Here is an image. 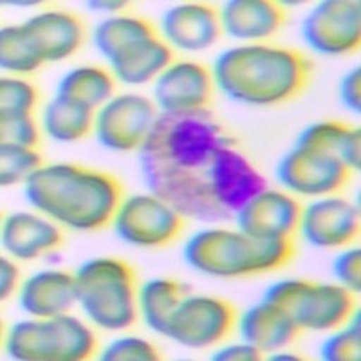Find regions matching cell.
<instances>
[{"mask_svg":"<svg viewBox=\"0 0 361 361\" xmlns=\"http://www.w3.org/2000/svg\"><path fill=\"white\" fill-rule=\"evenodd\" d=\"M291 238H255L240 230L206 228L188 238L185 260L192 269L219 279L259 275L293 257Z\"/></svg>","mask_w":361,"mask_h":361,"instance_id":"277c9868","label":"cell"},{"mask_svg":"<svg viewBox=\"0 0 361 361\" xmlns=\"http://www.w3.org/2000/svg\"><path fill=\"white\" fill-rule=\"evenodd\" d=\"M235 325L240 340L253 345L260 353H275L283 349L298 333L288 312L267 300L246 309Z\"/></svg>","mask_w":361,"mask_h":361,"instance_id":"44dd1931","label":"cell"},{"mask_svg":"<svg viewBox=\"0 0 361 361\" xmlns=\"http://www.w3.org/2000/svg\"><path fill=\"white\" fill-rule=\"evenodd\" d=\"M349 130L350 127H345L343 123H338V121H320V123L309 125L298 135L295 147L311 148V150L333 154V156L338 157Z\"/></svg>","mask_w":361,"mask_h":361,"instance_id":"4dcf8cb0","label":"cell"},{"mask_svg":"<svg viewBox=\"0 0 361 361\" xmlns=\"http://www.w3.org/2000/svg\"><path fill=\"white\" fill-rule=\"evenodd\" d=\"M0 137L2 143L35 148L38 143V128L31 116L0 118Z\"/></svg>","mask_w":361,"mask_h":361,"instance_id":"d6a6232c","label":"cell"},{"mask_svg":"<svg viewBox=\"0 0 361 361\" xmlns=\"http://www.w3.org/2000/svg\"><path fill=\"white\" fill-rule=\"evenodd\" d=\"M334 276L338 283L353 295H360L361 291V250L360 247H349L341 251L334 259L333 264Z\"/></svg>","mask_w":361,"mask_h":361,"instance_id":"836d02e7","label":"cell"},{"mask_svg":"<svg viewBox=\"0 0 361 361\" xmlns=\"http://www.w3.org/2000/svg\"><path fill=\"white\" fill-rule=\"evenodd\" d=\"M302 206L280 190H260L235 214L237 230L255 238H291L298 230Z\"/></svg>","mask_w":361,"mask_h":361,"instance_id":"9a60e30c","label":"cell"},{"mask_svg":"<svg viewBox=\"0 0 361 361\" xmlns=\"http://www.w3.org/2000/svg\"><path fill=\"white\" fill-rule=\"evenodd\" d=\"M157 357L156 347L140 336L116 338L99 353L103 361H156Z\"/></svg>","mask_w":361,"mask_h":361,"instance_id":"1f68e13d","label":"cell"},{"mask_svg":"<svg viewBox=\"0 0 361 361\" xmlns=\"http://www.w3.org/2000/svg\"><path fill=\"white\" fill-rule=\"evenodd\" d=\"M350 170L327 152L295 147L280 159L276 179L288 192L304 197L333 195L349 179Z\"/></svg>","mask_w":361,"mask_h":361,"instance_id":"7c38bea8","label":"cell"},{"mask_svg":"<svg viewBox=\"0 0 361 361\" xmlns=\"http://www.w3.org/2000/svg\"><path fill=\"white\" fill-rule=\"evenodd\" d=\"M221 31L231 40L257 44L282 25L280 4L269 0H230L219 9Z\"/></svg>","mask_w":361,"mask_h":361,"instance_id":"ffe728a7","label":"cell"},{"mask_svg":"<svg viewBox=\"0 0 361 361\" xmlns=\"http://www.w3.org/2000/svg\"><path fill=\"white\" fill-rule=\"evenodd\" d=\"M219 11L201 2H185L164 11L161 17V37L170 49L201 53L221 37Z\"/></svg>","mask_w":361,"mask_h":361,"instance_id":"2e32d148","label":"cell"},{"mask_svg":"<svg viewBox=\"0 0 361 361\" xmlns=\"http://www.w3.org/2000/svg\"><path fill=\"white\" fill-rule=\"evenodd\" d=\"M76 304L74 275L62 269H42L29 275L18 289V305L31 318L66 314Z\"/></svg>","mask_w":361,"mask_h":361,"instance_id":"ac0fdd59","label":"cell"},{"mask_svg":"<svg viewBox=\"0 0 361 361\" xmlns=\"http://www.w3.org/2000/svg\"><path fill=\"white\" fill-rule=\"evenodd\" d=\"M340 98L350 112L361 111V69L354 67L345 74L340 83Z\"/></svg>","mask_w":361,"mask_h":361,"instance_id":"e575fe53","label":"cell"},{"mask_svg":"<svg viewBox=\"0 0 361 361\" xmlns=\"http://www.w3.org/2000/svg\"><path fill=\"white\" fill-rule=\"evenodd\" d=\"M307 47L325 56L357 51L361 44V4L357 0H324L302 24Z\"/></svg>","mask_w":361,"mask_h":361,"instance_id":"8fae6325","label":"cell"},{"mask_svg":"<svg viewBox=\"0 0 361 361\" xmlns=\"http://www.w3.org/2000/svg\"><path fill=\"white\" fill-rule=\"evenodd\" d=\"M156 103L135 92L116 94L94 112L96 140L114 152L140 150L156 123Z\"/></svg>","mask_w":361,"mask_h":361,"instance_id":"9c48e42d","label":"cell"},{"mask_svg":"<svg viewBox=\"0 0 361 361\" xmlns=\"http://www.w3.org/2000/svg\"><path fill=\"white\" fill-rule=\"evenodd\" d=\"M24 193L38 214L76 231L107 226L121 201L114 177L73 163L42 164L24 183Z\"/></svg>","mask_w":361,"mask_h":361,"instance_id":"7a4b0ae2","label":"cell"},{"mask_svg":"<svg viewBox=\"0 0 361 361\" xmlns=\"http://www.w3.org/2000/svg\"><path fill=\"white\" fill-rule=\"evenodd\" d=\"M4 349L18 361H82L94 354L96 336L89 325L66 312L13 324Z\"/></svg>","mask_w":361,"mask_h":361,"instance_id":"8992f818","label":"cell"},{"mask_svg":"<svg viewBox=\"0 0 361 361\" xmlns=\"http://www.w3.org/2000/svg\"><path fill=\"white\" fill-rule=\"evenodd\" d=\"M172 63V49L161 38L154 37L134 45L127 53L112 60L111 74L123 85H145Z\"/></svg>","mask_w":361,"mask_h":361,"instance_id":"7402d4cb","label":"cell"},{"mask_svg":"<svg viewBox=\"0 0 361 361\" xmlns=\"http://www.w3.org/2000/svg\"><path fill=\"white\" fill-rule=\"evenodd\" d=\"M76 304L103 331H123L137 318L135 275L127 262L96 257L74 271Z\"/></svg>","mask_w":361,"mask_h":361,"instance_id":"5b68a950","label":"cell"},{"mask_svg":"<svg viewBox=\"0 0 361 361\" xmlns=\"http://www.w3.org/2000/svg\"><path fill=\"white\" fill-rule=\"evenodd\" d=\"M183 298L185 288L176 280H147L137 289V312L150 331L164 336L170 318Z\"/></svg>","mask_w":361,"mask_h":361,"instance_id":"d4e9b609","label":"cell"},{"mask_svg":"<svg viewBox=\"0 0 361 361\" xmlns=\"http://www.w3.org/2000/svg\"><path fill=\"white\" fill-rule=\"evenodd\" d=\"M89 8L94 11H105V13H114L119 9L125 8V2H102V0H94L89 2Z\"/></svg>","mask_w":361,"mask_h":361,"instance_id":"f35d334b","label":"cell"},{"mask_svg":"<svg viewBox=\"0 0 361 361\" xmlns=\"http://www.w3.org/2000/svg\"><path fill=\"white\" fill-rule=\"evenodd\" d=\"M260 350H257L253 345H250L247 341H240V343H231L226 345L222 349L215 350L212 354V360L214 361H253L260 357Z\"/></svg>","mask_w":361,"mask_h":361,"instance_id":"d590c367","label":"cell"},{"mask_svg":"<svg viewBox=\"0 0 361 361\" xmlns=\"http://www.w3.org/2000/svg\"><path fill=\"white\" fill-rule=\"evenodd\" d=\"M340 161L349 170H360L361 166V132L360 128L350 127L349 134L345 137L343 147L340 150Z\"/></svg>","mask_w":361,"mask_h":361,"instance_id":"8d00e7d4","label":"cell"},{"mask_svg":"<svg viewBox=\"0 0 361 361\" xmlns=\"http://www.w3.org/2000/svg\"><path fill=\"white\" fill-rule=\"evenodd\" d=\"M44 63L24 25H8L0 31V66L8 73L27 74Z\"/></svg>","mask_w":361,"mask_h":361,"instance_id":"4316f807","label":"cell"},{"mask_svg":"<svg viewBox=\"0 0 361 361\" xmlns=\"http://www.w3.org/2000/svg\"><path fill=\"white\" fill-rule=\"evenodd\" d=\"M360 309H354L349 324L336 331L322 343L320 356L327 361H357L361 357V324Z\"/></svg>","mask_w":361,"mask_h":361,"instance_id":"f1b7e54d","label":"cell"},{"mask_svg":"<svg viewBox=\"0 0 361 361\" xmlns=\"http://www.w3.org/2000/svg\"><path fill=\"white\" fill-rule=\"evenodd\" d=\"M42 166L35 148L18 145H0V185L13 186L25 183L29 176Z\"/></svg>","mask_w":361,"mask_h":361,"instance_id":"83f0119b","label":"cell"},{"mask_svg":"<svg viewBox=\"0 0 361 361\" xmlns=\"http://www.w3.org/2000/svg\"><path fill=\"white\" fill-rule=\"evenodd\" d=\"M156 37L154 27L147 20L140 17H128V15H118L109 17L99 22L92 35L96 49L109 63L127 53L134 45Z\"/></svg>","mask_w":361,"mask_h":361,"instance_id":"cb8c5ba5","label":"cell"},{"mask_svg":"<svg viewBox=\"0 0 361 361\" xmlns=\"http://www.w3.org/2000/svg\"><path fill=\"white\" fill-rule=\"evenodd\" d=\"M18 282V269L9 259H0V298L6 300L13 295Z\"/></svg>","mask_w":361,"mask_h":361,"instance_id":"74e56055","label":"cell"},{"mask_svg":"<svg viewBox=\"0 0 361 361\" xmlns=\"http://www.w3.org/2000/svg\"><path fill=\"white\" fill-rule=\"evenodd\" d=\"M111 222L123 243L140 247L166 246L183 231V215L156 193L121 199Z\"/></svg>","mask_w":361,"mask_h":361,"instance_id":"ba28073f","label":"cell"},{"mask_svg":"<svg viewBox=\"0 0 361 361\" xmlns=\"http://www.w3.org/2000/svg\"><path fill=\"white\" fill-rule=\"evenodd\" d=\"M269 360H275V361H282V360H300L298 356H295V354H289V353H273L269 356Z\"/></svg>","mask_w":361,"mask_h":361,"instance_id":"ab89813d","label":"cell"},{"mask_svg":"<svg viewBox=\"0 0 361 361\" xmlns=\"http://www.w3.org/2000/svg\"><path fill=\"white\" fill-rule=\"evenodd\" d=\"M140 164L150 192L183 217L217 222L264 190V179L208 112L159 114L140 148Z\"/></svg>","mask_w":361,"mask_h":361,"instance_id":"6da1fadb","label":"cell"},{"mask_svg":"<svg viewBox=\"0 0 361 361\" xmlns=\"http://www.w3.org/2000/svg\"><path fill=\"white\" fill-rule=\"evenodd\" d=\"M237 314L226 300L209 295H185L169 322L164 336L190 349H206L231 333Z\"/></svg>","mask_w":361,"mask_h":361,"instance_id":"30bf717a","label":"cell"},{"mask_svg":"<svg viewBox=\"0 0 361 361\" xmlns=\"http://www.w3.org/2000/svg\"><path fill=\"white\" fill-rule=\"evenodd\" d=\"M22 25L33 40L44 63L66 60L80 49L83 42L82 22L69 11L49 9L37 13Z\"/></svg>","mask_w":361,"mask_h":361,"instance_id":"d6986e66","label":"cell"},{"mask_svg":"<svg viewBox=\"0 0 361 361\" xmlns=\"http://www.w3.org/2000/svg\"><path fill=\"white\" fill-rule=\"evenodd\" d=\"M307 58L288 47L243 44L222 51L212 66L214 85L244 105H276L295 98L309 80Z\"/></svg>","mask_w":361,"mask_h":361,"instance_id":"3957f363","label":"cell"},{"mask_svg":"<svg viewBox=\"0 0 361 361\" xmlns=\"http://www.w3.org/2000/svg\"><path fill=\"white\" fill-rule=\"evenodd\" d=\"M262 300L288 312L298 331H333L354 311V295L340 283L280 280L267 288Z\"/></svg>","mask_w":361,"mask_h":361,"instance_id":"52a82bcc","label":"cell"},{"mask_svg":"<svg viewBox=\"0 0 361 361\" xmlns=\"http://www.w3.org/2000/svg\"><path fill=\"white\" fill-rule=\"evenodd\" d=\"M114 92V76L102 67L80 66L66 73L58 83L56 96L76 105L98 111Z\"/></svg>","mask_w":361,"mask_h":361,"instance_id":"603a6c76","label":"cell"},{"mask_svg":"<svg viewBox=\"0 0 361 361\" xmlns=\"http://www.w3.org/2000/svg\"><path fill=\"white\" fill-rule=\"evenodd\" d=\"M298 231L316 247H343L360 235V208L338 195L316 197L300 212Z\"/></svg>","mask_w":361,"mask_h":361,"instance_id":"5bb4252c","label":"cell"},{"mask_svg":"<svg viewBox=\"0 0 361 361\" xmlns=\"http://www.w3.org/2000/svg\"><path fill=\"white\" fill-rule=\"evenodd\" d=\"M42 127L53 141H78L94 127V111L54 96L42 112Z\"/></svg>","mask_w":361,"mask_h":361,"instance_id":"484cf974","label":"cell"},{"mask_svg":"<svg viewBox=\"0 0 361 361\" xmlns=\"http://www.w3.org/2000/svg\"><path fill=\"white\" fill-rule=\"evenodd\" d=\"M214 87L208 67L192 60H179L170 63L156 78L152 102L159 114H197L206 112Z\"/></svg>","mask_w":361,"mask_h":361,"instance_id":"4fadbf2b","label":"cell"},{"mask_svg":"<svg viewBox=\"0 0 361 361\" xmlns=\"http://www.w3.org/2000/svg\"><path fill=\"white\" fill-rule=\"evenodd\" d=\"M2 247L17 260H33L62 244L56 222L33 212H13L2 222Z\"/></svg>","mask_w":361,"mask_h":361,"instance_id":"e0dca14e","label":"cell"},{"mask_svg":"<svg viewBox=\"0 0 361 361\" xmlns=\"http://www.w3.org/2000/svg\"><path fill=\"white\" fill-rule=\"evenodd\" d=\"M37 103V89L17 76L0 80V118L31 116Z\"/></svg>","mask_w":361,"mask_h":361,"instance_id":"f546056e","label":"cell"}]
</instances>
